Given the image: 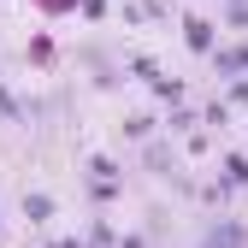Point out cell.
Masks as SVG:
<instances>
[]
</instances>
